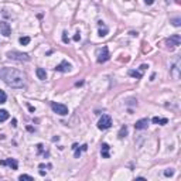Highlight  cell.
<instances>
[{
  "instance_id": "18",
  "label": "cell",
  "mask_w": 181,
  "mask_h": 181,
  "mask_svg": "<svg viewBox=\"0 0 181 181\" xmlns=\"http://www.w3.org/2000/svg\"><path fill=\"white\" fill-rule=\"evenodd\" d=\"M19 41H20V44H21V45H28L31 40H30V37H27V36H24V37H20Z\"/></svg>"
},
{
  "instance_id": "19",
  "label": "cell",
  "mask_w": 181,
  "mask_h": 181,
  "mask_svg": "<svg viewBox=\"0 0 181 181\" xmlns=\"http://www.w3.org/2000/svg\"><path fill=\"white\" fill-rule=\"evenodd\" d=\"M6 101H7V95L5 91L0 89V103H6Z\"/></svg>"
},
{
  "instance_id": "3",
  "label": "cell",
  "mask_w": 181,
  "mask_h": 181,
  "mask_svg": "<svg viewBox=\"0 0 181 181\" xmlns=\"http://www.w3.org/2000/svg\"><path fill=\"white\" fill-rule=\"evenodd\" d=\"M96 61L99 64H103V62H106L109 58H111V54H109V50H108V47H102V48H99L96 51Z\"/></svg>"
},
{
  "instance_id": "2",
  "label": "cell",
  "mask_w": 181,
  "mask_h": 181,
  "mask_svg": "<svg viewBox=\"0 0 181 181\" xmlns=\"http://www.w3.org/2000/svg\"><path fill=\"white\" fill-rule=\"evenodd\" d=\"M7 58L13 61H19V62H28V61L31 60V57L26 54V52H20V51H9L7 54Z\"/></svg>"
},
{
  "instance_id": "9",
  "label": "cell",
  "mask_w": 181,
  "mask_h": 181,
  "mask_svg": "<svg viewBox=\"0 0 181 181\" xmlns=\"http://www.w3.org/2000/svg\"><path fill=\"white\" fill-rule=\"evenodd\" d=\"M71 68H72V65H71L67 60H64L61 64H58L55 67V71H60V72H68V71H71Z\"/></svg>"
},
{
  "instance_id": "23",
  "label": "cell",
  "mask_w": 181,
  "mask_h": 181,
  "mask_svg": "<svg viewBox=\"0 0 181 181\" xmlns=\"http://www.w3.org/2000/svg\"><path fill=\"white\" fill-rule=\"evenodd\" d=\"M108 31H109V30H108L106 27L103 28V30H102V28H99V37H105V36L108 34Z\"/></svg>"
},
{
  "instance_id": "20",
  "label": "cell",
  "mask_w": 181,
  "mask_h": 181,
  "mask_svg": "<svg viewBox=\"0 0 181 181\" xmlns=\"http://www.w3.org/2000/svg\"><path fill=\"white\" fill-rule=\"evenodd\" d=\"M19 180L20 181H23V180H28V181H33L34 178H33L31 176H28V174H21V176L19 177Z\"/></svg>"
},
{
  "instance_id": "16",
  "label": "cell",
  "mask_w": 181,
  "mask_h": 181,
  "mask_svg": "<svg viewBox=\"0 0 181 181\" xmlns=\"http://www.w3.org/2000/svg\"><path fill=\"white\" fill-rule=\"evenodd\" d=\"M10 117V113L6 109H0V122H6Z\"/></svg>"
},
{
  "instance_id": "6",
  "label": "cell",
  "mask_w": 181,
  "mask_h": 181,
  "mask_svg": "<svg viewBox=\"0 0 181 181\" xmlns=\"http://www.w3.org/2000/svg\"><path fill=\"white\" fill-rule=\"evenodd\" d=\"M166 44H167L168 48H176V47H178L181 44L180 34H174V36H171L170 38H167V40H166Z\"/></svg>"
},
{
  "instance_id": "7",
  "label": "cell",
  "mask_w": 181,
  "mask_h": 181,
  "mask_svg": "<svg viewBox=\"0 0 181 181\" xmlns=\"http://www.w3.org/2000/svg\"><path fill=\"white\" fill-rule=\"evenodd\" d=\"M0 34H3L5 37H9L11 34V27L7 21H0Z\"/></svg>"
},
{
  "instance_id": "24",
  "label": "cell",
  "mask_w": 181,
  "mask_h": 181,
  "mask_svg": "<svg viewBox=\"0 0 181 181\" xmlns=\"http://www.w3.org/2000/svg\"><path fill=\"white\" fill-rule=\"evenodd\" d=\"M67 34H68V33H67V31H64V33H62V41H64L65 44H68V42H70V37H68Z\"/></svg>"
},
{
  "instance_id": "25",
  "label": "cell",
  "mask_w": 181,
  "mask_h": 181,
  "mask_svg": "<svg viewBox=\"0 0 181 181\" xmlns=\"http://www.w3.org/2000/svg\"><path fill=\"white\" fill-rule=\"evenodd\" d=\"M81 40V33H76L74 36V41H79Z\"/></svg>"
},
{
  "instance_id": "14",
  "label": "cell",
  "mask_w": 181,
  "mask_h": 181,
  "mask_svg": "<svg viewBox=\"0 0 181 181\" xmlns=\"http://www.w3.org/2000/svg\"><path fill=\"white\" fill-rule=\"evenodd\" d=\"M36 74H37L38 79H41V81H45L47 79V72L44 68H37V70H36Z\"/></svg>"
},
{
  "instance_id": "15",
  "label": "cell",
  "mask_w": 181,
  "mask_h": 181,
  "mask_svg": "<svg viewBox=\"0 0 181 181\" xmlns=\"http://www.w3.org/2000/svg\"><path fill=\"white\" fill-rule=\"evenodd\" d=\"M127 132H129V129H127V126L123 125L120 127V130H119V133H117V137L119 139H123V137H126V135H127Z\"/></svg>"
},
{
  "instance_id": "12",
  "label": "cell",
  "mask_w": 181,
  "mask_h": 181,
  "mask_svg": "<svg viewBox=\"0 0 181 181\" xmlns=\"http://www.w3.org/2000/svg\"><path fill=\"white\" fill-rule=\"evenodd\" d=\"M109 144L108 143H102V146H101V154H102L103 158H109L111 157V153H109Z\"/></svg>"
},
{
  "instance_id": "27",
  "label": "cell",
  "mask_w": 181,
  "mask_h": 181,
  "mask_svg": "<svg viewBox=\"0 0 181 181\" xmlns=\"http://www.w3.org/2000/svg\"><path fill=\"white\" fill-rule=\"evenodd\" d=\"M166 2H167V3H170V2H173V0H166Z\"/></svg>"
},
{
  "instance_id": "22",
  "label": "cell",
  "mask_w": 181,
  "mask_h": 181,
  "mask_svg": "<svg viewBox=\"0 0 181 181\" xmlns=\"http://www.w3.org/2000/svg\"><path fill=\"white\" fill-rule=\"evenodd\" d=\"M171 23H173L174 27H180V26H181V19H178V17H177V19H173Z\"/></svg>"
},
{
  "instance_id": "13",
  "label": "cell",
  "mask_w": 181,
  "mask_h": 181,
  "mask_svg": "<svg viewBox=\"0 0 181 181\" xmlns=\"http://www.w3.org/2000/svg\"><path fill=\"white\" fill-rule=\"evenodd\" d=\"M151 122H153L154 125H167V123H168V119H166V117L154 116L153 119H151Z\"/></svg>"
},
{
  "instance_id": "17",
  "label": "cell",
  "mask_w": 181,
  "mask_h": 181,
  "mask_svg": "<svg viewBox=\"0 0 181 181\" xmlns=\"http://www.w3.org/2000/svg\"><path fill=\"white\" fill-rule=\"evenodd\" d=\"M127 74H129L130 76H133V78H136V79H140V78H142V76H143L140 71H133V70H130L129 72H127Z\"/></svg>"
},
{
  "instance_id": "8",
  "label": "cell",
  "mask_w": 181,
  "mask_h": 181,
  "mask_svg": "<svg viewBox=\"0 0 181 181\" xmlns=\"http://www.w3.org/2000/svg\"><path fill=\"white\" fill-rule=\"evenodd\" d=\"M0 166H10L13 170L19 168V163L16 158H7V160H0Z\"/></svg>"
},
{
  "instance_id": "1",
  "label": "cell",
  "mask_w": 181,
  "mask_h": 181,
  "mask_svg": "<svg viewBox=\"0 0 181 181\" xmlns=\"http://www.w3.org/2000/svg\"><path fill=\"white\" fill-rule=\"evenodd\" d=\"M0 78L3 79V82L7 86L13 89L26 88V75L16 68H9V67L2 68L0 70Z\"/></svg>"
},
{
  "instance_id": "26",
  "label": "cell",
  "mask_w": 181,
  "mask_h": 181,
  "mask_svg": "<svg viewBox=\"0 0 181 181\" xmlns=\"http://www.w3.org/2000/svg\"><path fill=\"white\" fill-rule=\"evenodd\" d=\"M144 3H146L147 6H151L154 3V0H144Z\"/></svg>"
},
{
  "instance_id": "11",
  "label": "cell",
  "mask_w": 181,
  "mask_h": 181,
  "mask_svg": "<svg viewBox=\"0 0 181 181\" xmlns=\"http://www.w3.org/2000/svg\"><path fill=\"white\" fill-rule=\"evenodd\" d=\"M147 125H149V120H147V119H140V120H137L135 123V129L136 130H143L147 127Z\"/></svg>"
},
{
  "instance_id": "21",
  "label": "cell",
  "mask_w": 181,
  "mask_h": 181,
  "mask_svg": "<svg viewBox=\"0 0 181 181\" xmlns=\"http://www.w3.org/2000/svg\"><path fill=\"white\" fill-rule=\"evenodd\" d=\"M164 176L166 177H173L174 176V168H167V170L164 171Z\"/></svg>"
},
{
  "instance_id": "5",
  "label": "cell",
  "mask_w": 181,
  "mask_h": 181,
  "mask_svg": "<svg viewBox=\"0 0 181 181\" xmlns=\"http://www.w3.org/2000/svg\"><path fill=\"white\" fill-rule=\"evenodd\" d=\"M112 126V117L109 115H102V117L98 122V129L99 130H106Z\"/></svg>"
},
{
  "instance_id": "4",
  "label": "cell",
  "mask_w": 181,
  "mask_h": 181,
  "mask_svg": "<svg viewBox=\"0 0 181 181\" xmlns=\"http://www.w3.org/2000/svg\"><path fill=\"white\" fill-rule=\"evenodd\" d=\"M51 109L55 112L57 115H60V116H65V115H68V106L64 105V103L51 102Z\"/></svg>"
},
{
  "instance_id": "10",
  "label": "cell",
  "mask_w": 181,
  "mask_h": 181,
  "mask_svg": "<svg viewBox=\"0 0 181 181\" xmlns=\"http://www.w3.org/2000/svg\"><path fill=\"white\" fill-rule=\"evenodd\" d=\"M170 74L174 79H178L180 78V60L176 61V64L171 67V70H170Z\"/></svg>"
}]
</instances>
